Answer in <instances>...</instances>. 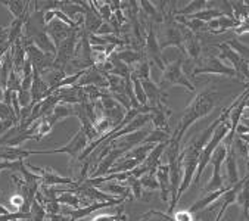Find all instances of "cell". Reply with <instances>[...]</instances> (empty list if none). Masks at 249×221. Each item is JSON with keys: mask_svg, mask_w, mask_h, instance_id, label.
<instances>
[{"mask_svg": "<svg viewBox=\"0 0 249 221\" xmlns=\"http://www.w3.org/2000/svg\"><path fill=\"white\" fill-rule=\"evenodd\" d=\"M217 103V90L215 89H207L201 93H197L196 97L190 102V105L184 109L183 117L176 129V131L171 134L170 139L177 140L181 143V139L184 136V133L189 130V127L192 124H195L197 120H201L204 117H207L211 110L214 109Z\"/></svg>", "mask_w": 249, "mask_h": 221, "instance_id": "obj_1", "label": "cell"}, {"mask_svg": "<svg viewBox=\"0 0 249 221\" xmlns=\"http://www.w3.org/2000/svg\"><path fill=\"white\" fill-rule=\"evenodd\" d=\"M174 3L171 2V9L164 14V21L160 24V34H157L158 37V43L161 50L167 49V47H177L181 50V53H184V46H183V34H181V27L180 24L176 21L174 17Z\"/></svg>", "mask_w": 249, "mask_h": 221, "instance_id": "obj_2", "label": "cell"}, {"mask_svg": "<svg viewBox=\"0 0 249 221\" xmlns=\"http://www.w3.org/2000/svg\"><path fill=\"white\" fill-rule=\"evenodd\" d=\"M230 133V123L229 120L223 121L214 131L213 137L210 139V142L207 143V146L202 149L201 155H199V162H197V168H196V174L193 177V183L195 184H199V182H201V177L207 168V165L210 164L211 161V156L214 153V150L223 143V140L226 139V136Z\"/></svg>", "mask_w": 249, "mask_h": 221, "instance_id": "obj_3", "label": "cell"}, {"mask_svg": "<svg viewBox=\"0 0 249 221\" xmlns=\"http://www.w3.org/2000/svg\"><path fill=\"white\" fill-rule=\"evenodd\" d=\"M158 86L161 89L165 86H183L189 92H192V93L195 92V86L192 84V81L189 80V77L186 75V73L183 70V59H177V61L165 65V70L162 71L161 81Z\"/></svg>", "mask_w": 249, "mask_h": 221, "instance_id": "obj_4", "label": "cell"}, {"mask_svg": "<svg viewBox=\"0 0 249 221\" xmlns=\"http://www.w3.org/2000/svg\"><path fill=\"white\" fill-rule=\"evenodd\" d=\"M89 146V140L83 131V129H80L72 137L71 140L62 146V147H58V149H43V150H30L31 155H49V153H67L70 155L71 158V164L78 161L80 155L83 153V150Z\"/></svg>", "mask_w": 249, "mask_h": 221, "instance_id": "obj_5", "label": "cell"}, {"mask_svg": "<svg viewBox=\"0 0 249 221\" xmlns=\"http://www.w3.org/2000/svg\"><path fill=\"white\" fill-rule=\"evenodd\" d=\"M80 30L81 27L75 28L70 37H67L58 47H56V55H55V61H53V68L65 71L67 73V67L71 64V61L74 59V53H75V47L80 38Z\"/></svg>", "mask_w": 249, "mask_h": 221, "instance_id": "obj_6", "label": "cell"}, {"mask_svg": "<svg viewBox=\"0 0 249 221\" xmlns=\"http://www.w3.org/2000/svg\"><path fill=\"white\" fill-rule=\"evenodd\" d=\"M217 49H220V59L221 61H227L231 64V68L236 73V77L246 83V87H249V65L243 61V58L237 52H234L226 41L224 43H218L215 46Z\"/></svg>", "mask_w": 249, "mask_h": 221, "instance_id": "obj_7", "label": "cell"}, {"mask_svg": "<svg viewBox=\"0 0 249 221\" xmlns=\"http://www.w3.org/2000/svg\"><path fill=\"white\" fill-rule=\"evenodd\" d=\"M199 74H215V75H226V77H236V73L231 67L226 65L218 56L210 55L207 58H201L196 62V67L193 68L192 77H196Z\"/></svg>", "mask_w": 249, "mask_h": 221, "instance_id": "obj_8", "label": "cell"}, {"mask_svg": "<svg viewBox=\"0 0 249 221\" xmlns=\"http://www.w3.org/2000/svg\"><path fill=\"white\" fill-rule=\"evenodd\" d=\"M144 56L149 62H154L161 71L165 70V59L162 56V50L158 43V37L155 33V27L152 22L147 21V30H146V37H144Z\"/></svg>", "mask_w": 249, "mask_h": 221, "instance_id": "obj_9", "label": "cell"}, {"mask_svg": "<svg viewBox=\"0 0 249 221\" xmlns=\"http://www.w3.org/2000/svg\"><path fill=\"white\" fill-rule=\"evenodd\" d=\"M226 156H227V147L221 143L214 150V153L211 156V161H210V164L213 165V177L208 182V184L205 186V192L211 193V192H215V190L227 187V186H224V179L221 176V167H223V164H224Z\"/></svg>", "mask_w": 249, "mask_h": 221, "instance_id": "obj_10", "label": "cell"}, {"mask_svg": "<svg viewBox=\"0 0 249 221\" xmlns=\"http://www.w3.org/2000/svg\"><path fill=\"white\" fill-rule=\"evenodd\" d=\"M22 43H24V47H25L27 59L31 62L34 71H37L38 74H43L44 71L51 70L53 67L55 56L41 52L37 46H34L33 43H30V41H27L24 38H22Z\"/></svg>", "mask_w": 249, "mask_h": 221, "instance_id": "obj_11", "label": "cell"}, {"mask_svg": "<svg viewBox=\"0 0 249 221\" xmlns=\"http://www.w3.org/2000/svg\"><path fill=\"white\" fill-rule=\"evenodd\" d=\"M101 102H102V106H104V117L108 118L114 124V127L117 129L121 124V121L124 120L127 110L109 94V92H105L102 94Z\"/></svg>", "mask_w": 249, "mask_h": 221, "instance_id": "obj_12", "label": "cell"}, {"mask_svg": "<svg viewBox=\"0 0 249 221\" xmlns=\"http://www.w3.org/2000/svg\"><path fill=\"white\" fill-rule=\"evenodd\" d=\"M27 167L30 168V171L40 176L41 184H44V186H62V184H68V186H72V187L78 186V182H75V180H72L70 177H62V176L56 174L51 168H38V167L31 165L30 162H27Z\"/></svg>", "mask_w": 249, "mask_h": 221, "instance_id": "obj_13", "label": "cell"}, {"mask_svg": "<svg viewBox=\"0 0 249 221\" xmlns=\"http://www.w3.org/2000/svg\"><path fill=\"white\" fill-rule=\"evenodd\" d=\"M75 86L80 87H87V86H93L101 90H108V78L107 74L101 73L96 67H90L84 71V75L78 80V83Z\"/></svg>", "mask_w": 249, "mask_h": 221, "instance_id": "obj_14", "label": "cell"}, {"mask_svg": "<svg viewBox=\"0 0 249 221\" xmlns=\"http://www.w3.org/2000/svg\"><path fill=\"white\" fill-rule=\"evenodd\" d=\"M74 30L75 28H71L70 25H67L65 22L59 21V19H53L51 24L46 25V33L53 41L55 47H58L67 37H70Z\"/></svg>", "mask_w": 249, "mask_h": 221, "instance_id": "obj_15", "label": "cell"}, {"mask_svg": "<svg viewBox=\"0 0 249 221\" xmlns=\"http://www.w3.org/2000/svg\"><path fill=\"white\" fill-rule=\"evenodd\" d=\"M127 201V198H118L112 202H93L87 206H83L80 209H72V211H67V215L71 217L72 221H77L80 218H84L90 214H93L97 209H102V208H108V206H114V205H121Z\"/></svg>", "mask_w": 249, "mask_h": 221, "instance_id": "obj_16", "label": "cell"}, {"mask_svg": "<svg viewBox=\"0 0 249 221\" xmlns=\"http://www.w3.org/2000/svg\"><path fill=\"white\" fill-rule=\"evenodd\" d=\"M142 87L144 90V94H146L149 106H157L160 103H167L168 94L158 84H155L151 78L142 80Z\"/></svg>", "mask_w": 249, "mask_h": 221, "instance_id": "obj_17", "label": "cell"}, {"mask_svg": "<svg viewBox=\"0 0 249 221\" xmlns=\"http://www.w3.org/2000/svg\"><path fill=\"white\" fill-rule=\"evenodd\" d=\"M149 115H151V123L157 130H164L170 131L168 127V117L171 115V109L167 106V103H160L157 106H151L149 110Z\"/></svg>", "mask_w": 249, "mask_h": 221, "instance_id": "obj_18", "label": "cell"}, {"mask_svg": "<svg viewBox=\"0 0 249 221\" xmlns=\"http://www.w3.org/2000/svg\"><path fill=\"white\" fill-rule=\"evenodd\" d=\"M226 162V177H227V187H233L239 183V171H237V161H236V152L233 149V145L227 147V156L224 159Z\"/></svg>", "mask_w": 249, "mask_h": 221, "instance_id": "obj_19", "label": "cell"}, {"mask_svg": "<svg viewBox=\"0 0 249 221\" xmlns=\"http://www.w3.org/2000/svg\"><path fill=\"white\" fill-rule=\"evenodd\" d=\"M115 55L117 58L124 62L127 67H134L136 64L142 62L143 59H146L144 56V52L143 50H137L134 47H125V49H120V50H115Z\"/></svg>", "mask_w": 249, "mask_h": 221, "instance_id": "obj_20", "label": "cell"}, {"mask_svg": "<svg viewBox=\"0 0 249 221\" xmlns=\"http://www.w3.org/2000/svg\"><path fill=\"white\" fill-rule=\"evenodd\" d=\"M229 190V187H224V189H220V190H215V192H211V193H207L204 198H201L199 201H196L187 211L190 212V214H197V212H201V211H204L205 208H208L211 203H215L226 192Z\"/></svg>", "mask_w": 249, "mask_h": 221, "instance_id": "obj_21", "label": "cell"}, {"mask_svg": "<svg viewBox=\"0 0 249 221\" xmlns=\"http://www.w3.org/2000/svg\"><path fill=\"white\" fill-rule=\"evenodd\" d=\"M155 177L158 180L160 184V193H161V199L162 202H168L170 198V168L167 164H161L157 168Z\"/></svg>", "mask_w": 249, "mask_h": 221, "instance_id": "obj_22", "label": "cell"}, {"mask_svg": "<svg viewBox=\"0 0 249 221\" xmlns=\"http://www.w3.org/2000/svg\"><path fill=\"white\" fill-rule=\"evenodd\" d=\"M31 152L30 149H24V147H14V146H0V161H19V159H25L27 156H30Z\"/></svg>", "mask_w": 249, "mask_h": 221, "instance_id": "obj_23", "label": "cell"}, {"mask_svg": "<svg viewBox=\"0 0 249 221\" xmlns=\"http://www.w3.org/2000/svg\"><path fill=\"white\" fill-rule=\"evenodd\" d=\"M59 196H58V203H61V205H68V206H72L74 209H80V208H83V206H87L89 203L86 202V201H83L78 195H75V193H72L71 190H68V189H62V190H59Z\"/></svg>", "mask_w": 249, "mask_h": 221, "instance_id": "obj_24", "label": "cell"}, {"mask_svg": "<svg viewBox=\"0 0 249 221\" xmlns=\"http://www.w3.org/2000/svg\"><path fill=\"white\" fill-rule=\"evenodd\" d=\"M157 145H139L136 147H133L131 150H128L127 153L123 155V158L125 159H137L143 164V161L147 158V155L152 152V149L155 147Z\"/></svg>", "mask_w": 249, "mask_h": 221, "instance_id": "obj_25", "label": "cell"}, {"mask_svg": "<svg viewBox=\"0 0 249 221\" xmlns=\"http://www.w3.org/2000/svg\"><path fill=\"white\" fill-rule=\"evenodd\" d=\"M236 202H237V205L242 206L243 220H249V176H248L246 182L243 183L240 192L237 193Z\"/></svg>", "mask_w": 249, "mask_h": 221, "instance_id": "obj_26", "label": "cell"}, {"mask_svg": "<svg viewBox=\"0 0 249 221\" xmlns=\"http://www.w3.org/2000/svg\"><path fill=\"white\" fill-rule=\"evenodd\" d=\"M208 8V0H193L187 6H184L180 11H176V17H190L196 12H201Z\"/></svg>", "mask_w": 249, "mask_h": 221, "instance_id": "obj_27", "label": "cell"}, {"mask_svg": "<svg viewBox=\"0 0 249 221\" xmlns=\"http://www.w3.org/2000/svg\"><path fill=\"white\" fill-rule=\"evenodd\" d=\"M131 78H137L140 81L151 78V62L147 59H143L142 62L131 67Z\"/></svg>", "mask_w": 249, "mask_h": 221, "instance_id": "obj_28", "label": "cell"}, {"mask_svg": "<svg viewBox=\"0 0 249 221\" xmlns=\"http://www.w3.org/2000/svg\"><path fill=\"white\" fill-rule=\"evenodd\" d=\"M171 137L170 131H164V130H151L149 134L146 136V139L143 140L142 145H161V143H165L168 142Z\"/></svg>", "mask_w": 249, "mask_h": 221, "instance_id": "obj_29", "label": "cell"}, {"mask_svg": "<svg viewBox=\"0 0 249 221\" xmlns=\"http://www.w3.org/2000/svg\"><path fill=\"white\" fill-rule=\"evenodd\" d=\"M220 17H223V14H221L220 11H217V9L208 6L207 9H204V11H201V12H196V14H193V15H190V17H184V18L199 19V21H202V22L208 24L210 21L217 19V18H220Z\"/></svg>", "mask_w": 249, "mask_h": 221, "instance_id": "obj_30", "label": "cell"}, {"mask_svg": "<svg viewBox=\"0 0 249 221\" xmlns=\"http://www.w3.org/2000/svg\"><path fill=\"white\" fill-rule=\"evenodd\" d=\"M233 18L240 24L245 18L249 17V6L245 2H231Z\"/></svg>", "mask_w": 249, "mask_h": 221, "instance_id": "obj_31", "label": "cell"}, {"mask_svg": "<svg viewBox=\"0 0 249 221\" xmlns=\"http://www.w3.org/2000/svg\"><path fill=\"white\" fill-rule=\"evenodd\" d=\"M131 83H133V93H134L136 100L140 103V106H147V99H146L144 90L142 87V81L137 78H131Z\"/></svg>", "mask_w": 249, "mask_h": 221, "instance_id": "obj_32", "label": "cell"}, {"mask_svg": "<svg viewBox=\"0 0 249 221\" xmlns=\"http://www.w3.org/2000/svg\"><path fill=\"white\" fill-rule=\"evenodd\" d=\"M139 180H140V184L143 189H147V190H158L160 189L158 180H157L154 173H147V174L142 176Z\"/></svg>", "mask_w": 249, "mask_h": 221, "instance_id": "obj_33", "label": "cell"}, {"mask_svg": "<svg viewBox=\"0 0 249 221\" xmlns=\"http://www.w3.org/2000/svg\"><path fill=\"white\" fill-rule=\"evenodd\" d=\"M239 27V22L234 19V18H229V17H220L218 18V30L215 31V34H221L230 28H237Z\"/></svg>", "mask_w": 249, "mask_h": 221, "instance_id": "obj_34", "label": "cell"}, {"mask_svg": "<svg viewBox=\"0 0 249 221\" xmlns=\"http://www.w3.org/2000/svg\"><path fill=\"white\" fill-rule=\"evenodd\" d=\"M142 220H143V221H174L171 215L164 214V212H161V211H155V209L146 212L144 217H143Z\"/></svg>", "mask_w": 249, "mask_h": 221, "instance_id": "obj_35", "label": "cell"}, {"mask_svg": "<svg viewBox=\"0 0 249 221\" xmlns=\"http://www.w3.org/2000/svg\"><path fill=\"white\" fill-rule=\"evenodd\" d=\"M127 186L130 187L131 196H133V198H136V199H142V198H143V187H142L139 179H136V177L131 176V177L127 180Z\"/></svg>", "mask_w": 249, "mask_h": 221, "instance_id": "obj_36", "label": "cell"}, {"mask_svg": "<svg viewBox=\"0 0 249 221\" xmlns=\"http://www.w3.org/2000/svg\"><path fill=\"white\" fill-rule=\"evenodd\" d=\"M6 120H15L18 121L12 106L6 105L3 100H0V121H6ZM19 123V121H18Z\"/></svg>", "mask_w": 249, "mask_h": 221, "instance_id": "obj_37", "label": "cell"}, {"mask_svg": "<svg viewBox=\"0 0 249 221\" xmlns=\"http://www.w3.org/2000/svg\"><path fill=\"white\" fill-rule=\"evenodd\" d=\"M25 159H19V161H14V162H9V161H0V173L5 171V170H11V171H18L21 170V167L24 165Z\"/></svg>", "mask_w": 249, "mask_h": 221, "instance_id": "obj_38", "label": "cell"}, {"mask_svg": "<svg viewBox=\"0 0 249 221\" xmlns=\"http://www.w3.org/2000/svg\"><path fill=\"white\" fill-rule=\"evenodd\" d=\"M127 217L123 215V205L118 208V212L115 215H108V214H102V215H97L94 217L91 221H117V220H125Z\"/></svg>", "mask_w": 249, "mask_h": 221, "instance_id": "obj_39", "label": "cell"}, {"mask_svg": "<svg viewBox=\"0 0 249 221\" xmlns=\"http://www.w3.org/2000/svg\"><path fill=\"white\" fill-rule=\"evenodd\" d=\"M173 220L174 221H193L195 220V215L190 214L187 209H181V211H176L173 212Z\"/></svg>", "mask_w": 249, "mask_h": 221, "instance_id": "obj_40", "label": "cell"}, {"mask_svg": "<svg viewBox=\"0 0 249 221\" xmlns=\"http://www.w3.org/2000/svg\"><path fill=\"white\" fill-rule=\"evenodd\" d=\"M9 203H11L12 206H15V209H18V211L21 212V209L24 208L25 199H24V196H22V195L15 193L14 196H11V198H9Z\"/></svg>", "mask_w": 249, "mask_h": 221, "instance_id": "obj_41", "label": "cell"}, {"mask_svg": "<svg viewBox=\"0 0 249 221\" xmlns=\"http://www.w3.org/2000/svg\"><path fill=\"white\" fill-rule=\"evenodd\" d=\"M234 31H236V34H237V36H242V34L249 33V17H248V18H245V19L239 24V27H237V28H234Z\"/></svg>", "mask_w": 249, "mask_h": 221, "instance_id": "obj_42", "label": "cell"}, {"mask_svg": "<svg viewBox=\"0 0 249 221\" xmlns=\"http://www.w3.org/2000/svg\"><path fill=\"white\" fill-rule=\"evenodd\" d=\"M109 34H115V33H114L112 27L108 22H104L102 27L99 28V31L96 33V36H109Z\"/></svg>", "mask_w": 249, "mask_h": 221, "instance_id": "obj_43", "label": "cell"}, {"mask_svg": "<svg viewBox=\"0 0 249 221\" xmlns=\"http://www.w3.org/2000/svg\"><path fill=\"white\" fill-rule=\"evenodd\" d=\"M9 27H0V46H5L8 43Z\"/></svg>", "mask_w": 249, "mask_h": 221, "instance_id": "obj_44", "label": "cell"}, {"mask_svg": "<svg viewBox=\"0 0 249 221\" xmlns=\"http://www.w3.org/2000/svg\"><path fill=\"white\" fill-rule=\"evenodd\" d=\"M108 5H109V9L112 11V14L121 11V2H120V0H111V2H108Z\"/></svg>", "mask_w": 249, "mask_h": 221, "instance_id": "obj_45", "label": "cell"}, {"mask_svg": "<svg viewBox=\"0 0 249 221\" xmlns=\"http://www.w3.org/2000/svg\"><path fill=\"white\" fill-rule=\"evenodd\" d=\"M3 94H5V89L0 86V100H3Z\"/></svg>", "mask_w": 249, "mask_h": 221, "instance_id": "obj_46", "label": "cell"}, {"mask_svg": "<svg viewBox=\"0 0 249 221\" xmlns=\"http://www.w3.org/2000/svg\"><path fill=\"white\" fill-rule=\"evenodd\" d=\"M245 109H249V99L245 100Z\"/></svg>", "mask_w": 249, "mask_h": 221, "instance_id": "obj_47", "label": "cell"}, {"mask_svg": "<svg viewBox=\"0 0 249 221\" xmlns=\"http://www.w3.org/2000/svg\"><path fill=\"white\" fill-rule=\"evenodd\" d=\"M246 161H248V164H249V150H248V158H246Z\"/></svg>", "mask_w": 249, "mask_h": 221, "instance_id": "obj_48", "label": "cell"}, {"mask_svg": "<svg viewBox=\"0 0 249 221\" xmlns=\"http://www.w3.org/2000/svg\"><path fill=\"white\" fill-rule=\"evenodd\" d=\"M245 3H246V5H248V6H249V2H245Z\"/></svg>", "mask_w": 249, "mask_h": 221, "instance_id": "obj_49", "label": "cell"}, {"mask_svg": "<svg viewBox=\"0 0 249 221\" xmlns=\"http://www.w3.org/2000/svg\"><path fill=\"white\" fill-rule=\"evenodd\" d=\"M193 221H201V220H193Z\"/></svg>", "mask_w": 249, "mask_h": 221, "instance_id": "obj_50", "label": "cell"}, {"mask_svg": "<svg viewBox=\"0 0 249 221\" xmlns=\"http://www.w3.org/2000/svg\"><path fill=\"white\" fill-rule=\"evenodd\" d=\"M117 221H124V220H117Z\"/></svg>", "mask_w": 249, "mask_h": 221, "instance_id": "obj_51", "label": "cell"}, {"mask_svg": "<svg viewBox=\"0 0 249 221\" xmlns=\"http://www.w3.org/2000/svg\"><path fill=\"white\" fill-rule=\"evenodd\" d=\"M242 221H249V220H242Z\"/></svg>", "mask_w": 249, "mask_h": 221, "instance_id": "obj_52", "label": "cell"}]
</instances>
